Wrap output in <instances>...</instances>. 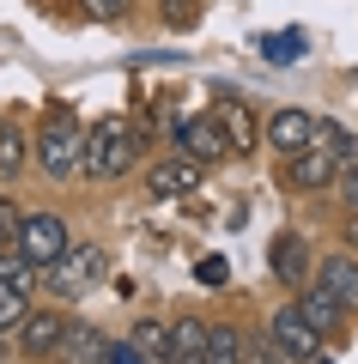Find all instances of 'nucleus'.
Masks as SVG:
<instances>
[{"instance_id":"1","label":"nucleus","mask_w":358,"mask_h":364,"mask_svg":"<svg viewBox=\"0 0 358 364\" xmlns=\"http://www.w3.org/2000/svg\"><path fill=\"white\" fill-rule=\"evenodd\" d=\"M140 128H128V122H98V128L85 134V176H122V170H134V158H140Z\"/></svg>"},{"instance_id":"2","label":"nucleus","mask_w":358,"mask_h":364,"mask_svg":"<svg viewBox=\"0 0 358 364\" xmlns=\"http://www.w3.org/2000/svg\"><path fill=\"white\" fill-rule=\"evenodd\" d=\"M103 279H110V255H103L98 243L67 249L61 261H49V267H43V286H49L55 298H85V291H98Z\"/></svg>"},{"instance_id":"3","label":"nucleus","mask_w":358,"mask_h":364,"mask_svg":"<svg viewBox=\"0 0 358 364\" xmlns=\"http://www.w3.org/2000/svg\"><path fill=\"white\" fill-rule=\"evenodd\" d=\"M13 249L43 273L49 261H61L67 249H73V243H67V219H61V213H25V225H19Z\"/></svg>"},{"instance_id":"4","label":"nucleus","mask_w":358,"mask_h":364,"mask_svg":"<svg viewBox=\"0 0 358 364\" xmlns=\"http://www.w3.org/2000/svg\"><path fill=\"white\" fill-rule=\"evenodd\" d=\"M79 158H85V128L67 122V116H55L49 128L37 134V164L49 170V176H73Z\"/></svg>"},{"instance_id":"5","label":"nucleus","mask_w":358,"mask_h":364,"mask_svg":"<svg viewBox=\"0 0 358 364\" xmlns=\"http://www.w3.org/2000/svg\"><path fill=\"white\" fill-rule=\"evenodd\" d=\"M261 140L280 158H292V152H304V146L316 140V116H310V109H273L268 128H261Z\"/></svg>"},{"instance_id":"6","label":"nucleus","mask_w":358,"mask_h":364,"mask_svg":"<svg viewBox=\"0 0 358 364\" xmlns=\"http://www.w3.org/2000/svg\"><path fill=\"white\" fill-rule=\"evenodd\" d=\"M268 340H273V346H280L292 364H298V358H316V346H322V334L304 322V316H298V304H292V310H280V316L268 322Z\"/></svg>"},{"instance_id":"7","label":"nucleus","mask_w":358,"mask_h":364,"mask_svg":"<svg viewBox=\"0 0 358 364\" xmlns=\"http://www.w3.org/2000/svg\"><path fill=\"white\" fill-rule=\"evenodd\" d=\"M213 122H219V134H225V152H231V158L256 152L261 128H256V116H249V104H243V97H231V104H219V109H213Z\"/></svg>"},{"instance_id":"8","label":"nucleus","mask_w":358,"mask_h":364,"mask_svg":"<svg viewBox=\"0 0 358 364\" xmlns=\"http://www.w3.org/2000/svg\"><path fill=\"white\" fill-rule=\"evenodd\" d=\"M146 188H152L158 200H177V195H194L201 188V164L194 158H164V164H152V176H146Z\"/></svg>"},{"instance_id":"9","label":"nucleus","mask_w":358,"mask_h":364,"mask_svg":"<svg viewBox=\"0 0 358 364\" xmlns=\"http://www.w3.org/2000/svg\"><path fill=\"white\" fill-rule=\"evenodd\" d=\"M177 140H182V158H194L201 170L225 158V134H219V122H213V116H194V122H182V128H177Z\"/></svg>"},{"instance_id":"10","label":"nucleus","mask_w":358,"mask_h":364,"mask_svg":"<svg viewBox=\"0 0 358 364\" xmlns=\"http://www.w3.org/2000/svg\"><path fill=\"white\" fill-rule=\"evenodd\" d=\"M61 340H67V322H61V316H49V310H37V316L19 322V346H25L31 358H55Z\"/></svg>"},{"instance_id":"11","label":"nucleus","mask_w":358,"mask_h":364,"mask_svg":"<svg viewBox=\"0 0 358 364\" xmlns=\"http://www.w3.org/2000/svg\"><path fill=\"white\" fill-rule=\"evenodd\" d=\"M206 328L201 316H182V322H170V346H164V364H206Z\"/></svg>"},{"instance_id":"12","label":"nucleus","mask_w":358,"mask_h":364,"mask_svg":"<svg viewBox=\"0 0 358 364\" xmlns=\"http://www.w3.org/2000/svg\"><path fill=\"white\" fill-rule=\"evenodd\" d=\"M322 291H328L340 310H358V261L352 255H328L322 261V279H316Z\"/></svg>"},{"instance_id":"13","label":"nucleus","mask_w":358,"mask_h":364,"mask_svg":"<svg viewBox=\"0 0 358 364\" xmlns=\"http://www.w3.org/2000/svg\"><path fill=\"white\" fill-rule=\"evenodd\" d=\"M334 170H340L334 152L310 140L304 152H292V176H285V182H292V188H322V182H334Z\"/></svg>"},{"instance_id":"14","label":"nucleus","mask_w":358,"mask_h":364,"mask_svg":"<svg viewBox=\"0 0 358 364\" xmlns=\"http://www.w3.org/2000/svg\"><path fill=\"white\" fill-rule=\"evenodd\" d=\"M268 267L280 273V279H292V286H298V279L310 273V243H304L298 231H280V237H273V249H268Z\"/></svg>"},{"instance_id":"15","label":"nucleus","mask_w":358,"mask_h":364,"mask_svg":"<svg viewBox=\"0 0 358 364\" xmlns=\"http://www.w3.org/2000/svg\"><path fill=\"white\" fill-rule=\"evenodd\" d=\"M298 316H304V322L316 328V334H328V328H340V322H346V310H340V304H334L322 286H310L304 298H298Z\"/></svg>"},{"instance_id":"16","label":"nucleus","mask_w":358,"mask_h":364,"mask_svg":"<svg viewBox=\"0 0 358 364\" xmlns=\"http://www.w3.org/2000/svg\"><path fill=\"white\" fill-rule=\"evenodd\" d=\"M206 364H243V334L237 328H206Z\"/></svg>"},{"instance_id":"17","label":"nucleus","mask_w":358,"mask_h":364,"mask_svg":"<svg viewBox=\"0 0 358 364\" xmlns=\"http://www.w3.org/2000/svg\"><path fill=\"white\" fill-rule=\"evenodd\" d=\"M310 49V37L304 31H273V37H261V55H268L273 67H285V61H298V55Z\"/></svg>"},{"instance_id":"18","label":"nucleus","mask_w":358,"mask_h":364,"mask_svg":"<svg viewBox=\"0 0 358 364\" xmlns=\"http://www.w3.org/2000/svg\"><path fill=\"white\" fill-rule=\"evenodd\" d=\"M0 286H13V291H31V286H37V267H31L13 243L0 249Z\"/></svg>"},{"instance_id":"19","label":"nucleus","mask_w":358,"mask_h":364,"mask_svg":"<svg viewBox=\"0 0 358 364\" xmlns=\"http://www.w3.org/2000/svg\"><path fill=\"white\" fill-rule=\"evenodd\" d=\"M134 346H140L146 364L164 358V346H170V322H140V328H134Z\"/></svg>"},{"instance_id":"20","label":"nucleus","mask_w":358,"mask_h":364,"mask_svg":"<svg viewBox=\"0 0 358 364\" xmlns=\"http://www.w3.org/2000/svg\"><path fill=\"white\" fill-rule=\"evenodd\" d=\"M25 170V134L0 128V176H19Z\"/></svg>"},{"instance_id":"21","label":"nucleus","mask_w":358,"mask_h":364,"mask_svg":"<svg viewBox=\"0 0 358 364\" xmlns=\"http://www.w3.org/2000/svg\"><path fill=\"white\" fill-rule=\"evenodd\" d=\"M25 291H13V286H0V334H19V322H25Z\"/></svg>"},{"instance_id":"22","label":"nucleus","mask_w":358,"mask_h":364,"mask_svg":"<svg viewBox=\"0 0 358 364\" xmlns=\"http://www.w3.org/2000/svg\"><path fill=\"white\" fill-rule=\"evenodd\" d=\"M85 6V18H98V25H115V18L134 13V0H79Z\"/></svg>"},{"instance_id":"23","label":"nucleus","mask_w":358,"mask_h":364,"mask_svg":"<svg viewBox=\"0 0 358 364\" xmlns=\"http://www.w3.org/2000/svg\"><path fill=\"white\" fill-rule=\"evenodd\" d=\"M194 273H201V286H225V279H231V261L225 255H201V267H194Z\"/></svg>"},{"instance_id":"24","label":"nucleus","mask_w":358,"mask_h":364,"mask_svg":"<svg viewBox=\"0 0 358 364\" xmlns=\"http://www.w3.org/2000/svg\"><path fill=\"white\" fill-rule=\"evenodd\" d=\"M19 225H25V207H19V200H0V243H13Z\"/></svg>"},{"instance_id":"25","label":"nucleus","mask_w":358,"mask_h":364,"mask_svg":"<svg viewBox=\"0 0 358 364\" xmlns=\"http://www.w3.org/2000/svg\"><path fill=\"white\" fill-rule=\"evenodd\" d=\"M243 364H292V358H285L273 340H256V346H243Z\"/></svg>"},{"instance_id":"26","label":"nucleus","mask_w":358,"mask_h":364,"mask_svg":"<svg viewBox=\"0 0 358 364\" xmlns=\"http://www.w3.org/2000/svg\"><path fill=\"white\" fill-rule=\"evenodd\" d=\"M334 182H340V200H346V207H352V219H358V164L334 170Z\"/></svg>"},{"instance_id":"27","label":"nucleus","mask_w":358,"mask_h":364,"mask_svg":"<svg viewBox=\"0 0 358 364\" xmlns=\"http://www.w3.org/2000/svg\"><path fill=\"white\" fill-rule=\"evenodd\" d=\"M164 18H170V25H194L201 6H194V0H164Z\"/></svg>"},{"instance_id":"28","label":"nucleus","mask_w":358,"mask_h":364,"mask_svg":"<svg viewBox=\"0 0 358 364\" xmlns=\"http://www.w3.org/2000/svg\"><path fill=\"white\" fill-rule=\"evenodd\" d=\"M103 364H146V358H140V346H134V340H115V346L103 352Z\"/></svg>"}]
</instances>
